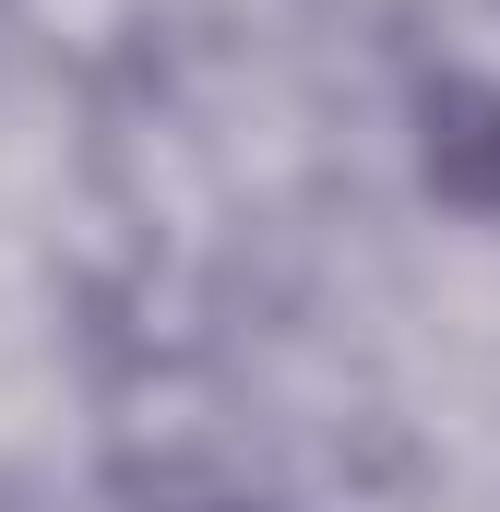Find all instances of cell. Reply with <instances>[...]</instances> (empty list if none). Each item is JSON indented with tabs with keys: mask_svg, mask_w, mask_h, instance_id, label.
Returning <instances> with one entry per match:
<instances>
[{
	"mask_svg": "<svg viewBox=\"0 0 500 512\" xmlns=\"http://www.w3.org/2000/svg\"><path fill=\"white\" fill-rule=\"evenodd\" d=\"M453 179H465V191H489V203H500V108H489V131H477V155H453Z\"/></svg>",
	"mask_w": 500,
	"mask_h": 512,
	"instance_id": "cell-1",
	"label": "cell"
}]
</instances>
